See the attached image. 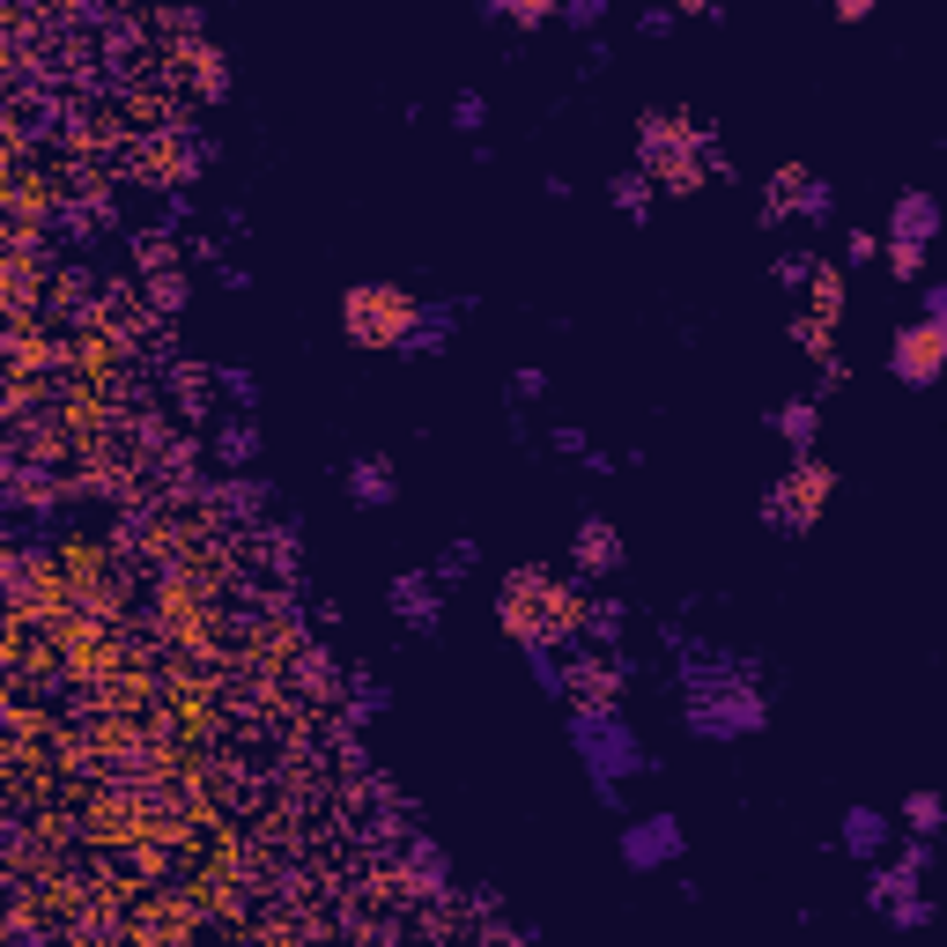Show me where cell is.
<instances>
[{"mask_svg":"<svg viewBox=\"0 0 947 947\" xmlns=\"http://www.w3.org/2000/svg\"><path fill=\"white\" fill-rule=\"evenodd\" d=\"M844 844L859 851V859H873V851L889 844V829H881V815H873V807H851V815H844Z\"/></svg>","mask_w":947,"mask_h":947,"instance_id":"2","label":"cell"},{"mask_svg":"<svg viewBox=\"0 0 947 947\" xmlns=\"http://www.w3.org/2000/svg\"><path fill=\"white\" fill-rule=\"evenodd\" d=\"M911 822H918V837H933V822H940V799L918 792V799H911Z\"/></svg>","mask_w":947,"mask_h":947,"instance_id":"5","label":"cell"},{"mask_svg":"<svg viewBox=\"0 0 947 947\" xmlns=\"http://www.w3.org/2000/svg\"><path fill=\"white\" fill-rule=\"evenodd\" d=\"M933 341H940L933 326H918V333H903V363H896V371H903V377H933Z\"/></svg>","mask_w":947,"mask_h":947,"instance_id":"3","label":"cell"},{"mask_svg":"<svg viewBox=\"0 0 947 947\" xmlns=\"http://www.w3.org/2000/svg\"><path fill=\"white\" fill-rule=\"evenodd\" d=\"M673 851H681V822H673V815H651V822H637L623 837V859L629 866H667Z\"/></svg>","mask_w":947,"mask_h":947,"instance_id":"1","label":"cell"},{"mask_svg":"<svg viewBox=\"0 0 947 947\" xmlns=\"http://www.w3.org/2000/svg\"><path fill=\"white\" fill-rule=\"evenodd\" d=\"M349 489L363 503H385L393 497V481H385V459H363V467H349Z\"/></svg>","mask_w":947,"mask_h":947,"instance_id":"4","label":"cell"}]
</instances>
